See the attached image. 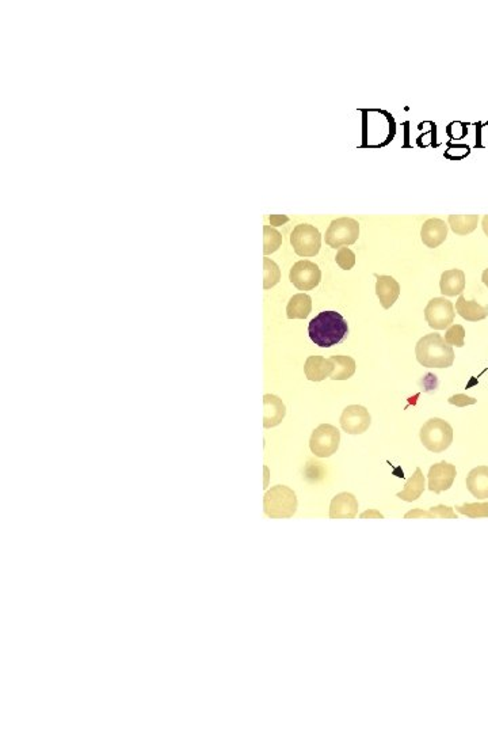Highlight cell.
Here are the masks:
<instances>
[{"label":"cell","mask_w":488,"mask_h":733,"mask_svg":"<svg viewBox=\"0 0 488 733\" xmlns=\"http://www.w3.org/2000/svg\"><path fill=\"white\" fill-rule=\"evenodd\" d=\"M339 422L346 433L362 435L369 429L372 424V417L366 407L361 405H350L344 407Z\"/></svg>","instance_id":"obj_10"},{"label":"cell","mask_w":488,"mask_h":733,"mask_svg":"<svg viewBox=\"0 0 488 733\" xmlns=\"http://www.w3.org/2000/svg\"><path fill=\"white\" fill-rule=\"evenodd\" d=\"M456 476H457V470H456L454 464H451L445 460L433 464L427 474L429 489L437 495H439L445 491H449L453 486Z\"/></svg>","instance_id":"obj_11"},{"label":"cell","mask_w":488,"mask_h":733,"mask_svg":"<svg viewBox=\"0 0 488 733\" xmlns=\"http://www.w3.org/2000/svg\"><path fill=\"white\" fill-rule=\"evenodd\" d=\"M330 360L334 364V371L331 374L332 381H347L356 374V360L350 356H332Z\"/></svg>","instance_id":"obj_22"},{"label":"cell","mask_w":488,"mask_h":733,"mask_svg":"<svg viewBox=\"0 0 488 733\" xmlns=\"http://www.w3.org/2000/svg\"><path fill=\"white\" fill-rule=\"evenodd\" d=\"M361 519H384V515L380 513L376 510H369V511H365L360 515Z\"/></svg>","instance_id":"obj_34"},{"label":"cell","mask_w":488,"mask_h":733,"mask_svg":"<svg viewBox=\"0 0 488 733\" xmlns=\"http://www.w3.org/2000/svg\"><path fill=\"white\" fill-rule=\"evenodd\" d=\"M448 223L457 235H468L473 233L479 223V215H451Z\"/></svg>","instance_id":"obj_23"},{"label":"cell","mask_w":488,"mask_h":733,"mask_svg":"<svg viewBox=\"0 0 488 733\" xmlns=\"http://www.w3.org/2000/svg\"><path fill=\"white\" fill-rule=\"evenodd\" d=\"M416 360L427 368H449L454 363V350L438 333L423 335L415 347Z\"/></svg>","instance_id":"obj_2"},{"label":"cell","mask_w":488,"mask_h":733,"mask_svg":"<svg viewBox=\"0 0 488 733\" xmlns=\"http://www.w3.org/2000/svg\"><path fill=\"white\" fill-rule=\"evenodd\" d=\"M376 293L384 309H391L400 295V284L392 276H379L376 283Z\"/></svg>","instance_id":"obj_15"},{"label":"cell","mask_w":488,"mask_h":733,"mask_svg":"<svg viewBox=\"0 0 488 733\" xmlns=\"http://www.w3.org/2000/svg\"><path fill=\"white\" fill-rule=\"evenodd\" d=\"M289 280L300 291H311L316 288L322 280V271L315 262L301 259L290 269Z\"/></svg>","instance_id":"obj_9"},{"label":"cell","mask_w":488,"mask_h":733,"mask_svg":"<svg viewBox=\"0 0 488 733\" xmlns=\"http://www.w3.org/2000/svg\"><path fill=\"white\" fill-rule=\"evenodd\" d=\"M287 407L277 395L266 394L263 395V426L274 428L280 425L285 419Z\"/></svg>","instance_id":"obj_14"},{"label":"cell","mask_w":488,"mask_h":733,"mask_svg":"<svg viewBox=\"0 0 488 733\" xmlns=\"http://www.w3.org/2000/svg\"><path fill=\"white\" fill-rule=\"evenodd\" d=\"M339 443L341 432L338 428L331 424H322L312 432L309 448L318 458H330L338 451Z\"/></svg>","instance_id":"obj_5"},{"label":"cell","mask_w":488,"mask_h":733,"mask_svg":"<svg viewBox=\"0 0 488 733\" xmlns=\"http://www.w3.org/2000/svg\"><path fill=\"white\" fill-rule=\"evenodd\" d=\"M425 486H426L425 476H423L422 470L418 467L413 476L406 482L404 489L401 492H399L396 497H399L403 501L413 503V501H415L420 495H423Z\"/></svg>","instance_id":"obj_20"},{"label":"cell","mask_w":488,"mask_h":733,"mask_svg":"<svg viewBox=\"0 0 488 733\" xmlns=\"http://www.w3.org/2000/svg\"><path fill=\"white\" fill-rule=\"evenodd\" d=\"M289 221V218L285 215H270L271 226H282Z\"/></svg>","instance_id":"obj_33"},{"label":"cell","mask_w":488,"mask_h":733,"mask_svg":"<svg viewBox=\"0 0 488 733\" xmlns=\"http://www.w3.org/2000/svg\"><path fill=\"white\" fill-rule=\"evenodd\" d=\"M456 511L470 519L488 517V503H467L464 505H457Z\"/></svg>","instance_id":"obj_27"},{"label":"cell","mask_w":488,"mask_h":733,"mask_svg":"<svg viewBox=\"0 0 488 733\" xmlns=\"http://www.w3.org/2000/svg\"><path fill=\"white\" fill-rule=\"evenodd\" d=\"M290 243L300 257H315L322 247V235L315 226L299 224L293 228Z\"/></svg>","instance_id":"obj_7"},{"label":"cell","mask_w":488,"mask_h":733,"mask_svg":"<svg viewBox=\"0 0 488 733\" xmlns=\"http://www.w3.org/2000/svg\"><path fill=\"white\" fill-rule=\"evenodd\" d=\"M467 488L477 500L488 498V466H477L470 470L467 476Z\"/></svg>","instance_id":"obj_17"},{"label":"cell","mask_w":488,"mask_h":733,"mask_svg":"<svg viewBox=\"0 0 488 733\" xmlns=\"http://www.w3.org/2000/svg\"><path fill=\"white\" fill-rule=\"evenodd\" d=\"M334 371V364L330 359L322 356H309L304 364V372L308 381L311 382H322L325 378H330Z\"/></svg>","instance_id":"obj_16"},{"label":"cell","mask_w":488,"mask_h":733,"mask_svg":"<svg viewBox=\"0 0 488 733\" xmlns=\"http://www.w3.org/2000/svg\"><path fill=\"white\" fill-rule=\"evenodd\" d=\"M360 237V224L351 218L332 220L325 231V243L332 249L350 246Z\"/></svg>","instance_id":"obj_6"},{"label":"cell","mask_w":488,"mask_h":733,"mask_svg":"<svg viewBox=\"0 0 488 733\" xmlns=\"http://www.w3.org/2000/svg\"><path fill=\"white\" fill-rule=\"evenodd\" d=\"M448 237V224L441 219L426 220L420 230V238L423 245L430 249L441 246Z\"/></svg>","instance_id":"obj_13"},{"label":"cell","mask_w":488,"mask_h":733,"mask_svg":"<svg viewBox=\"0 0 488 733\" xmlns=\"http://www.w3.org/2000/svg\"><path fill=\"white\" fill-rule=\"evenodd\" d=\"M419 517H427V519H457V515L451 507L446 505H438L433 507L429 511H422L419 508L411 510L404 515V519H419Z\"/></svg>","instance_id":"obj_24"},{"label":"cell","mask_w":488,"mask_h":733,"mask_svg":"<svg viewBox=\"0 0 488 733\" xmlns=\"http://www.w3.org/2000/svg\"><path fill=\"white\" fill-rule=\"evenodd\" d=\"M280 280L281 271L278 265L270 258H263V288L269 290L271 287L277 285Z\"/></svg>","instance_id":"obj_26"},{"label":"cell","mask_w":488,"mask_h":733,"mask_svg":"<svg viewBox=\"0 0 488 733\" xmlns=\"http://www.w3.org/2000/svg\"><path fill=\"white\" fill-rule=\"evenodd\" d=\"M476 147L488 148V123L477 125V130H476Z\"/></svg>","instance_id":"obj_30"},{"label":"cell","mask_w":488,"mask_h":733,"mask_svg":"<svg viewBox=\"0 0 488 733\" xmlns=\"http://www.w3.org/2000/svg\"><path fill=\"white\" fill-rule=\"evenodd\" d=\"M439 288L445 296H460L465 290V273L460 269L445 271L441 275Z\"/></svg>","instance_id":"obj_18"},{"label":"cell","mask_w":488,"mask_h":733,"mask_svg":"<svg viewBox=\"0 0 488 733\" xmlns=\"http://www.w3.org/2000/svg\"><path fill=\"white\" fill-rule=\"evenodd\" d=\"M420 441L425 448L435 454L448 450L453 443L452 425L442 419H430L420 428Z\"/></svg>","instance_id":"obj_4"},{"label":"cell","mask_w":488,"mask_h":733,"mask_svg":"<svg viewBox=\"0 0 488 733\" xmlns=\"http://www.w3.org/2000/svg\"><path fill=\"white\" fill-rule=\"evenodd\" d=\"M482 226H483V231H484V234L488 237V215H486V216L483 218Z\"/></svg>","instance_id":"obj_35"},{"label":"cell","mask_w":488,"mask_h":733,"mask_svg":"<svg viewBox=\"0 0 488 733\" xmlns=\"http://www.w3.org/2000/svg\"><path fill=\"white\" fill-rule=\"evenodd\" d=\"M335 262L341 269L350 271L356 265V254L349 247H339L335 257Z\"/></svg>","instance_id":"obj_29"},{"label":"cell","mask_w":488,"mask_h":733,"mask_svg":"<svg viewBox=\"0 0 488 733\" xmlns=\"http://www.w3.org/2000/svg\"><path fill=\"white\" fill-rule=\"evenodd\" d=\"M297 507V495L285 485L273 486L263 497V511L271 519H289Z\"/></svg>","instance_id":"obj_3"},{"label":"cell","mask_w":488,"mask_h":733,"mask_svg":"<svg viewBox=\"0 0 488 733\" xmlns=\"http://www.w3.org/2000/svg\"><path fill=\"white\" fill-rule=\"evenodd\" d=\"M420 385L423 386V391L432 393V391H435L438 387V379L434 374H426V376L422 379Z\"/></svg>","instance_id":"obj_32"},{"label":"cell","mask_w":488,"mask_h":733,"mask_svg":"<svg viewBox=\"0 0 488 733\" xmlns=\"http://www.w3.org/2000/svg\"><path fill=\"white\" fill-rule=\"evenodd\" d=\"M358 513V500L356 495L342 492L335 495L330 504V519H354Z\"/></svg>","instance_id":"obj_12"},{"label":"cell","mask_w":488,"mask_h":733,"mask_svg":"<svg viewBox=\"0 0 488 733\" xmlns=\"http://www.w3.org/2000/svg\"><path fill=\"white\" fill-rule=\"evenodd\" d=\"M464 338H465V329L461 325H452L451 328L446 329L445 341L448 345L463 348L465 345Z\"/></svg>","instance_id":"obj_28"},{"label":"cell","mask_w":488,"mask_h":733,"mask_svg":"<svg viewBox=\"0 0 488 733\" xmlns=\"http://www.w3.org/2000/svg\"><path fill=\"white\" fill-rule=\"evenodd\" d=\"M308 334L315 345L331 348L344 341L349 334V325L339 312H323L309 322Z\"/></svg>","instance_id":"obj_1"},{"label":"cell","mask_w":488,"mask_h":733,"mask_svg":"<svg viewBox=\"0 0 488 733\" xmlns=\"http://www.w3.org/2000/svg\"><path fill=\"white\" fill-rule=\"evenodd\" d=\"M482 280H483L484 285H486V287H488V269H486V271L483 272V275H482Z\"/></svg>","instance_id":"obj_36"},{"label":"cell","mask_w":488,"mask_h":733,"mask_svg":"<svg viewBox=\"0 0 488 733\" xmlns=\"http://www.w3.org/2000/svg\"><path fill=\"white\" fill-rule=\"evenodd\" d=\"M312 312V299L307 293L293 295L287 307L289 319H306Z\"/></svg>","instance_id":"obj_21"},{"label":"cell","mask_w":488,"mask_h":733,"mask_svg":"<svg viewBox=\"0 0 488 733\" xmlns=\"http://www.w3.org/2000/svg\"><path fill=\"white\" fill-rule=\"evenodd\" d=\"M456 312L468 322L483 321L488 316V306H480L476 300H467L463 295L456 302Z\"/></svg>","instance_id":"obj_19"},{"label":"cell","mask_w":488,"mask_h":733,"mask_svg":"<svg viewBox=\"0 0 488 733\" xmlns=\"http://www.w3.org/2000/svg\"><path fill=\"white\" fill-rule=\"evenodd\" d=\"M282 245V235L270 226L263 227V253L265 256L277 252Z\"/></svg>","instance_id":"obj_25"},{"label":"cell","mask_w":488,"mask_h":733,"mask_svg":"<svg viewBox=\"0 0 488 733\" xmlns=\"http://www.w3.org/2000/svg\"><path fill=\"white\" fill-rule=\"evenodd\" d=\"M448 402L457 406V407H467L470 405H475V403L477 402V400L468 397L465 394H456V395H453L448 400Z\"/></svg>","instance_id":"obj_31"},{"label":"cell","mask_w":488,"mask_h":733,"mask_svg":"<svg viewBox=\"0 0 488 733\" xmlns=\"http://www.w3.org/2000/svg\"><path fill=\"white\" fill-rule=\"evenodd\" d=\"M454 306L445 297H434L425 309V319L434 330L448 329L454 321Z\"/></svg>","instance_id":"obj_8"}]
</instances>
